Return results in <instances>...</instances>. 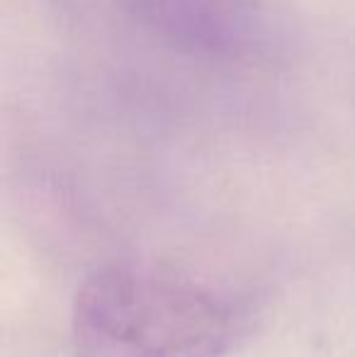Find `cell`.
Masks as SVG:
<instances>
[{
    "label": "cell",
    "instance_id": "obj_1",
    "mask_svg": "<svg viewBox=\"0 0 355 357\" xmlns=\"http://www.w3.org/2000/svg\"><path fill=\"white\" fill-rule=\"evenodd\" d=\"M78 357H222L241 333L232 299L171 268L109 265L76 291Z\"/></svg>",
    "mask_w": 355,
    "mask_h": 357
}]
</instances>
